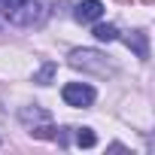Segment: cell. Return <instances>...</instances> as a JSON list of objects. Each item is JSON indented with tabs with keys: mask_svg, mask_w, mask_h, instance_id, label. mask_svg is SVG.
<instances>
[{
	"mask_svg": "<svg viewBox=\"0 0 155 155\" xmlns=\"http://www.w3.org/2000/svg\"><path fill=\"white\" fill-rule=\"evenodd\" d=\"M18 119L31 128V134L34 137H40V140H52V137H58L55 131V125H52V116L46 113V110H40V107H25L21 113H18Z\"/></svg>",
	"mask_w": 155,
	"mask_h": 155,
	"instance_id": "6da1fadb",
	"label": "cell"
},
{
	"mask_svg": "<svg viewBox=\"0 0 155 155\" xmlns=\"http://www.w3.org/2000/svg\"><path fill=\"white\" fill-rule=\"evenodd\" d=\"M3 15H6V21H12V25H18V28H34V25H43L46 9H43L40 0H21L15 9H9V12H3Z\"/></svg>",
	"mask_w": 155,
	"mask_h": 155,
	"instance_id": "7a4b0ae2",
	"label": "cell"
},
{
	"mask_svg": "<svg viewBox=\"0 0 155 155\" xmlns=\"http://www.w3.org/2000/svg\"><path fill=\"white\" fill-rule=\"evenodd\" d=\"M70 64L79 67V70H94V73H101V76L110 73L107 58H104L101 52H94V49H73V52H70Z\"/></svg>",
	"mask_w": 155,
	"mask_h": 155,
	"instance_id": "3957f363",
	"label": "cell"
},
{
	"mask_svg": "<svg viewBox=\"0 0 155 155\" xmlns=\"http://www.w3.org/2000/svg\"><path fill=\"white\" fill-rule=\"evenodd\" d=\"M61 97H64L67 107H91L94 104V88L85 85V82H67Z\"/></svg>",
	"mask_w": 155,
	"mask_h": 155,
	"instance_id": "277c9868",
	"label": "cell"
},
{
	"mask_svg": "<svg viewBox=\"0 0 155 155\" xmlns=\"http://www.w3.org/2000/svg\"><path fill=\"white\" fill-rule=\"evenodd\" d=\"M101 15H104V3H101V0H82V3H76V9H73V18L79 25L97 21Z\"/></svg>",
	"mask_w": 155,
	"mask_h": 155,
	"instance_id": "5b68a950",
	"label": "cell"
},
{
	"mask_svg": "<svg viewBox=\"0 0 155 155\" xmlns=\"http://www.w3.org/2000/svg\"><path fill=\"white\" fill-rule=\"evenodd\" d=\"M125 46L134 49V55H137L140 61L149 58V34H143V31H131V34L125 37Z\"/></svg>",
	"mask_w": 155,
	"mask_h": 155,
	"instance_id": "8992f818",
	"label": "cell"
},
{
	"mask_svg": "<svg viewBox=\"0 0 155 155\" xmlns=\"http://www.w3.org/2000/svg\"><path fill=\"white\" fill-rule=\"evenodd\" d=\"M94 40H101V43H113V40H119V28L116 25H94Z\"/></svg>",
	"mask_w": 155,
	"mask_h": 155,
	"instance_id": "52a82bcc",
	"label": "cell"
},
{
	"mask_svg": "<svg viewBox=\"0 0 155 155\" xmlns=\"http://www.w3.org/2000/svg\"><path fill=\"white\" fill-rule=\"evenodd\" d=\"M55 70H58V67H55V61H46V64H43V70H40V73H34V82H37V85H49V82H52V76H55Z\"/></svg>",
	"mask_w": 155,
	"mask_h": 155,
	"instance_id": "ba28073f",
	"label": "cell"
},
{
	"mask_svg": "<svg viewBox=\"0 0 155 155\" xmlns=\"http://www.w3.org/2000/svg\"><path fill=\"white\" fill-rule=\"evenodd\" d=\"M94 143H97V137H94V131H91V128H76V146L91 149Z\"/></svg>",
	"mask_w": 155,
	"mask_h": 155,
	"instance_id": "9c48e42d",
	"label": "cell"
},
{
	"mask_svg": "<svg viewBox=\"0 0 155 155\" xmlns=\"http://www.w3.org/2000/svg\"><path fill=\"white\" fill-rule=\"evenodd\" d=\"M21 3V0H0V9H3V12H9V9H15Z\"/></svg>",
	"mask_w": 155,
	"mask_h": 155,
	"instance_id": "30bf717a",
	"label": "cell"
}]
</instances>
